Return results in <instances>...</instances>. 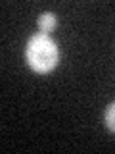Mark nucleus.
Wrapping results in <instances>:
<instances>
[{
  "instance_id": "nucleus-1",
  "label": "nucleus",
  "mask_w": 115,
  "mask_h": 154,
  "mask_svg": "<svg viewBox=\"0 0 115 154\" xmlns=\"http://www.w3.org/2000/svg\"><path fill=\"white\" fill-rule=\"evenodd\" d=\"M25 62L38 75H48L60 64V46L46 33H35L25 45Z\"/></svg>"
},
{
  "instance_id": "nucleus-2",
  "label": "nucleus",
  "mask_w": 115,
  "mask_h": 154,
  "mask_svg": "<svg viewBox=\"0 0 115 154\" xmlns=\"http://www.w3.org/2000/svg\"><path fill=\"white\" fill-rule=\"evenodd\" d=\"M37 25L40 29V33H46V35H50L52 31L58 27V17L54 12H42L40 16L37 19Z\"/></svg>"
},
{
  "instance_id": "nucleus-3",
  "label": "nucleus",
  "mask_w": 115,
  "mask_h": 154,
  "mask_svg": "<svg viewBox=\"0 0 115 154\" xmlns=\"http://www.w3.org/2000/svg\"><path fill=\"white\" fill-rule=\"evenodd\" d=\"M104 123H105V127H108V131L115 135V100L105 106V110H104Z\"/></svg>"
}]
</instances>
